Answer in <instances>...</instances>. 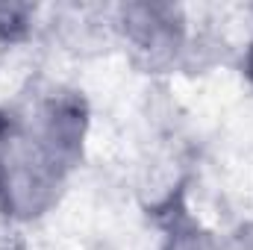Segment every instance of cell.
I'll list each match as a JSON object with an SVG mask.
<instances>
[{"label": "cell", "mask_w": 253, "mask_h": 250, "mask_svg": "<svg viewBox=\"0 0 253 250\" xmlns=\"http://www.w3.org/2000/svg\"><path fill=\"white\" fill-rule=\"evenodd\" d=\"M85 129V100L65 85H47L0 109V212L6 218L36 221L59 203L80 165Z\"/></svg>", "instance_id": "obj_1"}, {"label": "cell", "mask_w": 253, "mask_h": 250, "mask_svg": "<svg viewBox=\"0 0 253 250\" xmlns=\"http://www.w3.org/2000/svg\"><path fill=\"white\" fill-rule=\"evenodd\" d=\"M115 39L147 74L174 71L191 53L189 15L177 3H124L112 12Z\"/></svg>", "instance_id": "obj_2"}, {"label": "cell", "mask_w": 253, "mask_h": 250, "mask_svg": "<svg viewBox=\"0 0 253 250\" xmlns=\"http://www.w3.org/2000/svg\"><path fill=\"white\" fill-rule=\"evenodd\" d=\"M165 250H227L224 239L215 236L212 230H206L203 224L194 221H180L171 227L168 239H165Z\"/></svg>", "instance_id": "obj_3"}, {"label": "cell", "mask_w": 253, "mask_h": 250, "mask_svg": "<svg viewBox=\"0 0 253 250\" xmlns=\"http://www.w3.org/2000/svg\"><path fill=\"white\" fill-rule=\"evenodd\" d=\"M36 6L30 3H0V42H21L36 24Z\"/></svg>", "instance_id": "obj_4"}, {"label": "cell", "mask_w": 253, "mask_h": 250, "mask_svg": "<svg viewBox=\"0 0 253 250\" xmlns=\"http://www.w3.org/2000/svg\"><path fill=\"white\" fill-rule=\"evenodd\" d=\"M224 248L227 250H253V221L239 224L230 236H224Z\"/></svg>", "instance_id": "obj_5"}, {"label": "cell", "mask_w": 253, "mask_h": 250, "mask_svg": "<svg viewBox=\"0 0 253 250\" xmlns=\"http://www.w3.org/2000/svg\"><path fill=\"white\" fill-rule=\"evenodd\" d=\"M242 74L251 80V85H253V30H251L248 44H245V53H242Z\"/></svg>", "instance_id": "obj_6"}]
</instances>
